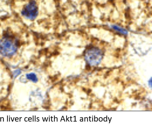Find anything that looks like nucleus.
<instances>
[{
	"instance_id": "nucleus-1",
	"label": "nucleus",
	"mask_w": 152,
	"mask_h": 136,
	"mask_svg": "<svg viewBox=\"0 0 152 136\" xmlns=\"http://www.w3.org/2000/svg\"><path fill=\"white\" fill-rule=\"evenodd\" d=\"M15 38L5 35L0 38V54L4 57H11L15 54L18 45Z\"/></svg>"
},
{
	"instance_id": "nucleus-2",
	"label": "nucleus",
	"mask_w": 152,
	"mask_h": 136,
	"mask_svg": "<svg viewBox=\"0 0 152 136\" xmlns=\"http://www.w3.org/2000/svg\"><path fill=\"white\" fill-rule=\"evenodd\" d=\"M103 57V53L99 48L96 47L90 48L85 53L86 61L91 65H96L101 62Z\"/></svg>"
},
{
	"instance_id": "nucleus-3",
	"label": "nucleus",
	"mask_w": 152,
	"mask_h": 136,
	"mask_svg": "<svg viewBox=\"0 0 152 136\" xmlns=\"http://www.w3.org/2000/svg\"><path fill=\"white\" fill-rule=\"evenodd\" d=\"M38 8L36 1L31 0L24 6L21 12V14L24 17L29 20H33L35 19L38 14Z\"/></svg>"
},
{
	"instance_id": "nucleus-4",
	"label": "nucleus",
	"mask_w": 152,
	"mask_h": 136,
	"mask_svg": "<svg viewBox=\"0 0 152 136\" xmlns=\"http://www.w3.org/2000/svg\"><path fill=\"white\" fill-rule=\"evenodd\" d=\"M27 78L35 83H36L38 81V79L36 75L33 73L27 74L26 75Z\"/></svg>"
},
{
	"instance_id": "nucleus-5",
	"label": "nucleus",
	"mask_w": 152,
	"mask_h": 136,
	"mask_svg": "<svg viewBox=\"0 0 152 136\" xmlns=\"http://www.w3.org/2000/svg\"><path fill=\"white\" fill-rule=\"evenodd\" d=\"M112 28L115 30L117 31L124 35H126L127 34V31L126 30L122 27H120L119 26L114 25L112 26Z\"/></svg>"
},
{
	"instance_id": "nucleus-6",
	"label": "nucleus",
	"mask_w": 152,
	"mask_h": 136,
	"mask_svg": "<svg viewBox=\"0 0 152 136\" xmlns=\"http://www.w3.org/2000/svg\"><path fill=\"white\" fill-rule=\"evenodd\" d=\"M21 73V71L19 70H17L16 71L14 72V76H15V77L18 76V75H19Z\"/></svg>"
}]
</instances>
